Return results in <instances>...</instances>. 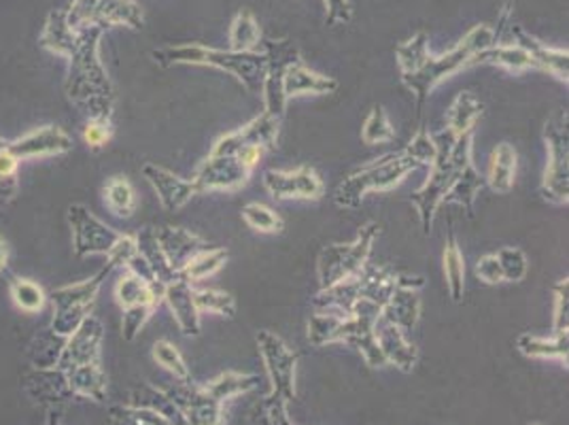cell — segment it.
Wrapping results in <instances>:
<instances>
[{"label": "cell", "instance_id": "cell-4", "mask_svg": "<svg viewBox=\"0 0 569 425\" xmlns=\"http://www.w3.org/2000/svg\"><path fill=\"white\" fill-rule=\"evenodd\" d=\"M151 58L158 67L170 69L174 65L191 67H213L237 77L238 83L244 86L249 95L261 96L263 77L268 71V56L258 51H232V49H213L207 46H174V48L153 49Z\"/></svg>", "mask_w": 569, "mask_h": 425}, {"label": "cell", "instance_id": "cell-23", "mask_svg": "<svg viewBox=\"0 0 569 425\" xmlns=\"http://www.w3.org/2000/svg\"><path fill=\"white\" fill-rule=\"evenodd\" d=\"M142 177L149 181V186L158 194L162 207L167 211L174 212L183 209L191 198L198 196V188L193 186V181L181 179L174 172H170L168 168L158 165L142 166Z\"/></svg>", "mask_w": 569, "mask_h": 425}, {"label": "cell", "instance_id": "cell-54", "mask_svg": "<svg viewBox=\"0 0 569 425\" xmlns=\"http://www.w3.org/2000/svg\"><path fill=\"white\" fill-rule=\"evenodd\" d=\"M569 281L561 279L555 285L552 294H555V324H552V334H563L568 332L569 319Z\"/></svg>", "mask_w": 569, "mask_h": 425}, {"label": "cell", "instance_id": "cell-38", "mask_svg": "<svg viewBox=\"0 0 569 425\" xmlns=\"http://www.w3.org/2000/svg\"><path fill=\"white\" fill-rule=\"evenodd\" d=\"M260 385L258 375H240V373H223L204 385V389L213 396L214 401L228 402L242 394L253 392Z\"/></svg>", "mask_w": 569, "mask_h": 425}, {"label": "cell", "instance_id": "cell-22", "mask_svg": "<svg viewBox=\"0 0 569 425\" xmlns=\"http://www.w3.org/2000/svg\"><path fill=\"white\" fill-rule=\"evenodd\" d=\"M423 285H426L423 277L398 275V287H396L391 300L387 303V307L382 308V317L389 319L391 324H396L400 330H412L421 315V300H419L417 291Z\"/></svg>", "mask_w": 569, "mask_h": 425}, {"label": "cell", "instance_id": "cell-47", "mask_svg": "<svg viewBox=\"0 0 569 425\" xmlns=\"http://www.w3.org/2000/svg\"><path fill=\"white\" fill-rule=\"evenodd\" d=\"M193 300L200 313H217L221 317L232 319L237 315V300L232 294L219 289H193Z\"/></svg>", "mask_w": 569, "mask_h": 425}, {"label": "cell", "instance_id": "cell-41", "mask_svg": "<svg viewBox=\"0 0 569 425\" xmlns=\"http://www.w3.org/2000/svg\"><path fill=\"white\" fill-rule=\"evenodd\" d=\"M104 194V202L111 209L113 215L118 217H132V212L137 211V196L134 188L130 186V181L126 177H111L107 181V186L102 189Z\"/></svg>", "mask_w": 569, "mask_h": 425}, {"label": "cell", "instance_id": "cell-11", "mask_svg": "<svg viewBox=\"0 0 569 425\" xmlns=\"http://www.w3.org/2000/svg\"><path fill=\"white\" fill-rule=\"evenodd\" d=\"M67 22L71 28L81 26H128L139 30L144 24L141 4L137 0H72L67 9Z\"/></svg>", "mask_w": 569, "mask_h": 425}, {"label": "cell", "instance_id": "cell-16", "mask_svg": "<svg viewBox=\"0 0 569 425\" xmlns=\"http://www.w3.org/2000/svg\"><path fill=\"white\" fill-rule=\"evenodd\" d=\"M164 392L179 406L188 425H223V404L214 401L204 387L179 380L164 387Z\"/></svg>", "mask_w": 569, "mask_h": 425}, {"label": "cell", "instance_id": "cell-2", "mask_svg": "<svg viewBox=\"0 0 569 425\" xmlns=\"http://www.w3.org/2000/svg\"><path fill=\"white\" fill-rule=\"evenodd\" d=\"M431 139L436 145V160L429 166L426 186L415 191L410 198V202L419 212L421 228L426 235L431 233L436 211L445 202V196L449 194L452 184L457 181V177L463 172L466 166L472 165L475 130L461 137H455L449 128H445L442 132L431 135Z\"/></svg>", "mask_w": 569, "mask_h": 425}, {"label": "cell", "instance_id": "cell-3", "mask_svg": "<svg viewBox=\"0 0 569 425\" xmlns=\"http://www.w3.org/2000/svg\"><path fill=\"white\" fill-rule=\"evenodd\" d=\"M102 338V322L94 315H88L83 324L69 336L53 366L69 380L74 398L94 402H104L107 398V375L100 364Z\"/></svg>", "mask_w": 569, "mask_h": 425}, {"label": "cell", "instance_id": "cell-43", "mask_svg": "<svg viewBox=\"0 0 569 425\" xmlns=\"http://www.w3.org/2000/svg\"><path fill=\"white\" fill-rule=\"evenodd\" d=\"M287 406L289 402L274 396V394H266L249 413V425H293L289 415H287Z\"/></svg>", "mask_w": 569, "mask_h": 425}, {"label": "cell", "instance_id": "cell-51", "mask_svg": "<svg viewBox=\"0 0 569 425\" xmlns=\"http://www.w3.org/2000/svg\"><path fill=\"white\" fill-rule=\"evenodd\" d=\"M496 258H498L503 281L521 284L522 279L527 277L529 261H527V256L522 254L521 249L503 247V249H499L498 254H496Z\"/></svg>", "mask_w": 569, "mask_h": 425}, {"label": "cell", "instance_id": "cell-40", "mask_svg": "<svg viewBox=\"0 0 569 425\" xmlns=\"http://www.w3.org/2000/svg\"><path fill=\"white\" fill-rule=\"evenodd\" d=\"M261 30L256 16L249 9L238 11L230 26V49L232 51H258L261 46Z\"/></svg>", "mask_w": 569, "mask_h": 425}, {"label": "cell", "instance_id": "cell-28", "mask_svg": "<svg viewBox=\"0 0 569 425\" xmlns=\"http://www.w3.org/2000/svg\"><path fill=\"white\" fill-rule=\"evenodd\" d=\"M283 88L284 96L289 100L293 96L332 95L338 90V81L328 75L310 71L302 60H298L284 72Z\"/></svg>", "mask_w": 569, "mask_h": 425}, {"label": "cell", "instance_id": "cell-5", "mask_svg": "<svg viewBox=\"0 0 569 425\" xmlns=\"http://www.w3.org/2000/svg\"><path fill=\"white\" fill-rule=\"evenodd\" d=\"M493 43H496V34H493L491 26H475L449 53L431 56V51H429L419 71L402 77L403 86L415 95L417 118L421 119V116H423L429 92L440 81L449 79L455 72H459L466 67H472L476 56L480 51L491 48Z\"/></svg>", "mask_w": 569, "mask_h": 425}, {"label": "cell", "instance_id": "cell-10", "mask_svg": "<svg viewBox=\"0 0 569 425\" xmlns=\"http://www.w3.org/2000/svg\"><path fill=\"white\" fill-rule=\"evenodd\" d=\"M261 51L268 56V71L263 77V86H261V98H263V113H268L270 118H284L287 111V96H284V72L287 69L302 60L298 48L289 41V39H261Z\"/></svg>", "mask_w": 569, "mask_h": 425}, {"label": "cell", "instance_id": "cell-57", "mask_svg": "<svg viewBox=\"0 0 569 425\" xmlns=\"http://www.w3.org/2000/svg\"><path fill=\"white\" fill-rule=\"evenodd\" d=\"M476 275H478V277H480V281H485V284H503V275H501V268H499V261L498 258H496V254L482 256L480 260L476 261Z\"/></svg>", "mask_w": 569, "mask_h": 425}, {"label": "cell", "instance_id": "cell-21", "mask_svg": "<svg viewBox=\"0 0 569 425\" xmlns=\"http://www.w3.org/2000/svg\"><path fill=\"white\" fill-rule=\"evenodd\" d=\"M24 392L43 408H62L74 401L71 385L58 368H32L22 378Z\"/></svg>", "mask_w": 569, "mask_h": 425}, {"label": "cell", "instance_id": "cell-37", "mask_svg": "<svg viewBox=\"0 0 569 425\" xmlns=\"http://www.w3.org/2000/svg\"><path fill=\"white\" fill-rule=\"evenodd\" d=\"M69 338H60L53 332L46 330L39 332L26 349V357L32 364V368H53L58 357L62 354L64 345Z\"/></svg>", "mask_w": 569, "mask_h": 425}, {"label": "cell", "instance_id": "cell-34", "mask_svg": "<svg viewBox=\"0 0 569 425\" xmlns=\"http://www.w3.org/2000/svg\"><path fill=\"white\" fill-rule=\"evenodd\" d=\"M482 111H485V105L472 92H461L452 100L449 116H447V128L455 137L472 132L476 121L482 118Z\"/></svg>", "mask_w": 569, "mask_h": 425}, {"label": "cell", "instance_id": "cell-36", "mask_svg": "<svg viewBox=\"0 0 569 425\" xmlns=\"http://www.w3.org/2000/svg\"><path fill=\"white\" fill-rule=\"evenodd\" d=\"M487 179L480 177V172L476 170L475 162L466 166L463 172L457 177V181L452 184L449 194L445 196V202H455L459 207H463L468 217H475V200L478 191L485 188Z\"/></svg>", "mask_w": 569, "mask_h": 425}, {"label": "cell", "instance_id": "cell-29", "mask_svg": "<svg viewBox=\"0 0 569 425\" xmlns=\"http://www.w3.org/2000/svg\"><path fill=\"white\" fill-rule=\"evenodd\" d=\"M496 65L501 69H508L512 72L529 71V69H538L536 60L531 58V53L527 49L519 46L517 41H512L510 37H501L493 46L485 51H480L475 58V65Z\"/></svg>", "mask_w": 569, "mask_h": 425}, {"label": "cell", "instance_id": "cell-1", "mask_svg": "<svg viewBox=\"0 0 569 425\" xmlns=\"http://www.w3.org/2000/svg\"><path fill=\"white\" fill-rule=\"evenodd\" d=\"M104 28H71L67 9H53L41 32L39 46L69 60L64 92L88 119H111L116 109V88L100 60V39Z\"/></svg>", "mask_w": 569, "mask_h": 425}, {"label": "cell", "instance_id": "cell-32", "mask_svg": "<svg viewBox=\"0 0 569 425\" xmlns=\"http://www.w3.org/2000/svg\"><path fill=\"white\" fill-rule=\"evenodd\" d=\"M517 347L527 357H536V359H563V362H568V332L552 334L550 338L533 336V334H521L519 340H517Z\"/></svg>", "mask_w": 569, "mask_h": 425}, {"label": "cell", "instance_id": "cell-12", "mask_svg": "<svg viewBox=\"0 0 569 425\" xmlns=\"http://www.w3.org/2000/svg\"><path fill=\"white\" fill-rule=\"evenodd\" d=\"M380 313H382V308L377 307L375 303L359 300L353 308V315L342 317L340 328H338V343H347V345L356 347L370 368L387 366V359L380 352L377 334H375V324H377Z\"/></svg>", "mask_w": 569, "mask_h": 425}, {"label": "cell", "instance_id": "cell-6", "mask_svg": "<svg viewBox=\"0 0 569 425\" xmlns=\"http://www.w3.org/2000/svg\"><path fill=\"white\" fill-rule=\"evenodd\" d=\"M419 165L406 151H391L380 156L379 160L361 166L349 175L333 194V200L340 209H359L368 191H387L400 186L403 177Z\"/></svg>", "mask_w": 569, "mask_h": 425}, {"label": "cell", "instance_id": "cell-26", "mask_svg": "<svg viewBox=\"0 0 569 425\" xmlns=\"http://www.w3.org/2000/svg\"><path fill=\"white\" fill-rule=\"evenodd\" d=\"M164 291H167V285L162 281H144L139 275L123 270L121 279L116 285V300L121 310L137 307H149L156 310L164 300Z\"/></svg>", "mask_w": 569, "mask_h": 425}, {"label": "cell", "instance_id": "cell-24", "mask_svg": "<svg viewBox=\"0 0 569 425\" xmlns=\"http://www.w3.org/2000/svg\"><path fill=\"white\" fill-rule=\"evenodd\" d=\"M375 334L379 343L380 352L385 355L387 364L398 366L402 373H412L417 362H419V352L415 345L406 340V332L400 330L396 324L382 317L380 313L377 324H375Z\"/></svg>", "mask_w": 569, "mask_h": 425}, {"label": "cell", "instance_id": "cell-19", "mask_svg": "<svg viewBox=\"0 0 569 425\" xmlns=\"http://www.w3.org/2000/svg\"><path fill=\"white\" fill-rule=\"evenodd\" d=\"M279 119L261 113L249 123H244L237 132H230L214 142L211 156H237L238 149H242L244 145H260L263 149H274L279 141Z\"/></svg>", "mask_w": 569, "mask_h": 425}, {"label": "cell", "instance_id": "cell-25", "mask_svg": "<svg viewBox=\"0 0 569 425\" xmlns=\"http://www.w3.org/2000/svg\"><path fill=\"white\" fill-rule=\"evenodd\" d=\"M156 237H158V243H160L167 260L177 273H181L193 256L209 249V243L204 238L193 235L186 228H172V226L156 228Z\"/></svg>", "mask_w": 569, "mask_h": 425}, {"label": "cell", "instance_id": "cell-27", "mask_svg": "<svg viewBox=\"0 0 569 425\" xmlns=\"http://www.w3.org/2000/svg\"><path fill=\"white\" fill-rule=\"evenodd\" d=\"M164 303L170 308L179 330L188 336L200 334V310L193 300V287L183 277H177L174 281L167 285Z\"/></svg>", "mask_w": 569, "mask_h": 425}, {"label": "cell", "instance_id": "cell-56", "mask_svg": "<svg viewBox=\"0 0 569 425\" xmlns=\"http://www.w3.org/2000/svg\"><path fill=\"white\" fill-rule=\"evenodd\" d=\"M328 26H345L353 18V7L349 0H323Z\"/></svg>", "mask_w": 569, "mask_h": 425}, {"label": "cell", "instance_id": "cell-46", "mask_svg": "<svg viewBox=\"0 0 569 425\" xmlns=\"http://www.w3.org/2000/svg\"><path fill=\"white\" fill-rule=\"evenodd\" d=\"M9 291H11V298H13L16 307L22 308L24 313H30V315L39 313L48 303V296L41 289V285L32 284L28 279H11Z\"/></svg>", "mask_w": 569, "mask_h": 425}, {"label": "cell", "instance_id": "cell-18", "mask_svg": "<svg viewBox=\"0 0 569 425\" xmlns=\"http://www.w3.org/2000/svg\"><path fill=\"white\" fill-rule=\"evenodd\" d=\"M251 177V170L238 162L234 156H211L198 166L193 175V186L198 194L204 191H221V189H238L247 186Z\"/></svg>", "mask_w": 569, "mask_h": 425}, {"label": "cell", "instance_id": "cell-7", "mask_svg": "<svg viewBox=\"0 0 569 425\" xmlns=\"http://www.w3.org/2000/svg\"><path fill=\"white\" fill-rule=\"evenodd\" d=\"M380 226L377 221H368L359 228L357 238L349 245H330L319 254L317 260V275L321 289L340 284L349 277L357 275L372 254V245L379 237Z\"/></svg>", "mask_w": 569, "mask_h": 425}, {"label": "cell", "instance_id": "cell-15", "mask_svg": "<svg viewBox=\"0 0 569 425\" xmlns=\"http://www.w3.org/2000/svg\"><path fill=\"white\" fill-rule=\"evenodd\" d=\"M69 224L72 228V251L77 258L109 256L121 237L111 226L102 224L83 205L69 207Z\"/></svg>", "mask_w": 569, "mask_h": 425}, {"label": "cell", "instance_id": "cell-33", "mask_svg": "<svg viewBox=\"0 0 569 425\" xmlns=\"http://www.w3.org/2000/svg\"><path fill=\"white\" fill-rule=\"evenodd\" d=\"M137 247H139L142 260L149 264V268L158 277V281L168 285L179 277V273L170 266V261L167 260V256L158 243L156 228H142L141 233L137 235Z\"/></svg>", "mask_w": 569, "mask_h": 425}, {"label": "cell", "instance_id": "cell-64", "mask_svg": "<svg viewBox=\"0 0 569 425\" xmlns=\"http://www.w3.org/2000/svg\"><path fill=\"white\" fill-rule=\"evenodd\" d=\"M293 425H296V424H293Z\"/></svg>", "mask_w": 569, "mask_h": 425}, {"label": "cell", "instance_id": "cell-31", "mask_svg": "<svg viewBox=\"0 0 569 425\" xmlns=\"http://www.w3.org/2000/svg\"><path fill=\"white\" fill-rule=\"evenodd\" d=\"M515 175H517V151L510 142H499L491 154L487 184L498 194H508L515 188Z\"/></svg>", "mask_w": 569, "mask_h": 425}, {"label": "cell", "instance_id": "cell-9", "mask_svg": "<svg viewBox=\"0 0 569 425\" xmlns=\"http://www.w3.org/2000/svg\"><path fill=\"white\" fill-rule=\"evenodd\" d=\"M546 165L540 194L552 205H568L569 200V128L568 111H559L545 123Z\"/></svg>", "mask_w": 569, "mask_h": 425}, {"label": "cell", "instance_id": "cell-55", "mask_svg": "<svg viewBox=\"0 0 569 425\" xmlns=\"http://www.w3.org/2000/svg\"><path fill=\"white\" fill-rule=\"evenodd\" d=\"M139 254V247H137V237H130V235H121L118 238V243L113 245V249L109 251L107 260L111 268H128V264L134 260V256Z\"/></svg>", "mask_w": 569, "mask_h": 425}, {"label": "cell", "instance_id": "cell-53", "mask_svg": "<svg viewBox=\"0 0 569 425\" xmlns=\"http://www.w3.org/2000/svg\"><path fill=\"white\" fill-rule=\"evenodd\" d=\"M113 137L111 119H88L83 126V141L90 149H102L107 147Z\"/></svg>", "mask_w": 569, "mask_h": 425}, {"label": "cell", "instance_id": "cell-39", "mask_svg": "<svg viewBox=\"0 0 569 425\" xmlns=\"http://www.w3.org/2000/svg\"><path fill=\"white\" fill-rule=\"evenodd\" d=\"M228 258H230V251L223 249V247L204 249L186 264V268L179 273V277H183L191 285L196 281H202V279H209L226 266Z\"/></svg>", "mask_w": 569, "mask_h": 425}, {"label": "cell", "instance_id": "cell-8", "mask_svg": "<svg viewBox=\"0 0 569 425\" xmlns=\"http://www.w3.org/2000/svg\"><path fill=\"white\" fill-rule=\"evenodd\" d=\"M111 266L107 264L98 275L83 284L67 285L56 291H51L48 298L53 305V319L49 324V332H53L60 338H69L77 330L88 315H92L96 296L104 279L111 275Z\"/></svg>", "mask_w": 569, "mask_h": 425}, {"label": "cell", "instance_id": "cell-44", "mask_svg": "<svg viewBox=\"0 0 569 425\" xmlns=\"http://www.w3.org/2000/svg\"><path fill=\"white\" fill-rule=\"evenodd\" d=\"M109 419L113 425H172L164 415L132 404H118L109 408Z\"/></svg>", "mask_w": 569, "mask_h": 425}, {"label": "cell", "instance_id": "cell-45", "mask_svg": "<svg viewBox=\"0 0 569 425\" xmlns=\"http://www.w3.org/2000/svg\"><path fill=\"white\" fill-rule=\"evenodd\" d=\"M340 322H342V315H336V313H315L310 315L309 319V343L315 347H326V345H332L338 343V328H340Z\"/></svg>", "mask_w": 569, "mask_h": 425}, {"label": "cell", "instance_id": "cell-20", "mask_svg": "<svg viewBox=\"0 0 569 425\" xmlns=\"http://www.w3.org/2000/svg\"><path fill=\"white\" fill-rule=\"evenodd\" d=\"M72 137L58 126H43L16 141L7 142V151L16 156L20 162L30 158H46V156H62L72 151Z\"/></svg>", "mask_w": 569, "mask_h": 425}, {"label": "cell", "instance_id": "cell-52", "mask_svg": "<svg viewBox=\"0 0 569 425\" xmlns=\"http://www.w3.org/2000/svg\"><path fill=\"white\" fill-rule=\"evenodd\" d=\"M403 151L419 165L429 166L433 165V160H436V145H433V139H431V132H427V130H419L417 135H415V139L408 142L406 147H403Z\"/></svg>", "mask_w": 569, "mask_h": 425}, {"label": "cell", "instance_id": "cell-14", "mask_svg": "<svg viewBox=\"0 0 569 425\" xmlns=\"http://www.w3.org/2000/svg\"><path fill=\"white\" fill-rule=\"evenodd\" d=\"M510 4H506L501 18H499L498 30H493L496 41L501 37H510L512 41H517L519 46L527 49L531 53V58L538 65V71L550 72L552 77H557L559 81H563L568 86L569 81V53L568 49L548 48L542 41H538L536 37H531L529 32H525L519 26L510 22Z\"/></svg>", "mask_w": 569, "mask_h": 425}, {"label": "cell", "instance_id": "cell-13", "mask_svg": "<svg viewBox=\"0 0 569 425\" xmlns=\"http://www.w3.org/2000/svg\"><path fill=\"white\" fill-rule=\"evenodd\" d=\"M261 359L270 378V394L287 402L296 401V364L298 357L274 332L261 330L256 336Z\"/></svg>", "mask_w": 569, "mask_h": 425}, {"label": "cell", "instance_id": "cell-42", "mask_svg": "<svg viewBox=\"0 0 569 425\" xmlns=\"http://www.w3.org/2000/svg\"><path fill=\"white\" fill-rule=\"evenodd\" d=\"M429 53V37L427 32H417L412 34L408 41H403L396 49V56H398V67H400V75H412L415 71L421 69L423 60Z\"/></svg>", "mask_w": 569, "mask_h": 425}, {"label": "cell", "instance_id": "cell-60", "mask_svg": "<svg viewBox=\"0 0 569 425\" xmlns=\"http://www.w3.org/2000/svg\"><path fill=\"white\" fill-rule=\"evenodd\" d=\"M46 425H62V408H49Z\"/></svg>", "mask_w": 569, "mask_h": 425}, {"label": "cell", "instance_id": "cell-48", "mask_svg": "<svg viewBox=\"0 0 569 425\" xmlns=\"http://www.w3.org/2000/svg\"><path fill=\"white\" fill-rule=\"evenodd\" d=\"M153 359L168 370L172 377L177 378V380H191L190 368H188V364H186V359H183V355L179 354V349L172 345V343H168V340H158L156 345H153Z\"/></svg>", "mask_w": 569, "mask_h": 425}, {"label": "cell", "instance_id": "cell-61", "mask_svg": "<svg viewBox=\"0 0 569 425\" xmlns=\"http://www.w3.org/2000/svg\"><path fill=\"white\" fill-rule=\"evenodd\" d=\"M7 268V247H4V240L0 237V270Z\"/></svg>", "mask_w": 569, "mask_h": 425}, {"label": "cell", "instance_id": "cell-63", "mask_svg": "<svg viewBox=\"0 0 569 425\" xmlns=\"http://www.w3.org/2000/svg\"><path fill=\"white\" fill-rule=\"evenodd\" d=\"M531 425H540V424H531Z\"/></svg>", "mask_w": 569, "mask_h": 425}, {"label": "cell", "instance_id": "cell-17", "mask_svg": "<svg viewBox=\"0 0 569 425\" xmlns=\"http://www.w3.org/2000/svg\"><path fill=\"white\" fill-rule=\"evenodd\" d=\"M263 188L277 200H319L326 191L323 179L319 172L309 166H300L296 170H266L263 172Z\"/></svg>", "mask_w": 569, "mask_h": 425}, {"label": "cell", "instance_id": "cell-59", "mask_svg": "<svg viewBox=\"0 0 569 425\" xmlns=\"http://www.w3.org/2000/svg\"><path fill=\"white\" fill-rule=\"evenodd\" d=\"M18 170H20V160L11 156L7 147L0 149V179H18Z\"/></svg>", "mask_w": 569, "mask_h": 425}, {"label": "cell", "instance_id": "cell-30", "mask_svg": "<svg viewBox=\"0 0 569 425\" xmlns=\"http://www.w3.org/2000/svg\"><path fill=\"white\" fill-rule=\"evenodd\" d=\"M128 404L151 408V411L164 415L172 425H188L183 413L179 411V406L172 402V398L168 396L167 392L160 389V387H153V385H149V383H137V385L130 389V402H128Z\"/></svg>", "mask_w": 569, "mask_h": 425}, {"label": "cell", "instance_id": "cell-58", "mask_svg": "<svg viewBox=\"0 0 569 425\" xmlns=\"http://www.w3.org/2000/svg\"><path fill=\"white\" fill-rule=\"evenodd\" d=\"M263 151H266V149L260 147V145H244L242 149H238V154L234 158H237L238 162L244 166L247 170H253V168L258 166V162H260Z\"/></svg>", "mask_w": 569, "mask_h": 425}, {"label": "cell", "instance_id": "cell-62", "mask_svg": "<svg viewBox=\"0 0 569 425\" xmlns=\"http://www.w3.org/2000/svg\"><path fill=\"white\" fill-rule=\"evenodd\" d=\"M7 142L9 141H2V139H0V149H4V147H7Z\"/></svg>", "mask_w": 569, "mask_h": 425}, {"label": "cell", "instance_id": "cell-49", "mask_svg": "<svg viewBox=\"0 0 569 425\" xmlns=\"http://www.w3.org/2000/svg\"><path fill=\"white\" fill-rule=\"evenodd\" d=\"M242 219L258 233H266V235H272V233H283L284 224L283 219L272 211L270 207L260 205V202H251V205H244L242 207Z\"/></svg>", "mask_w": 569, "mask_h": 425}, {"label": "cell", "instance_id": "cell-35", "mask_svg": "<svg viewBox=\"0 0 569 425\" xmlns=\"http://www.w3.org/2000/svg\"><path fill=\"white\" fill-rule=\"evenodd\" d=\"M445 277H447V287H449L452 303L459 305L466 296V264H463V256H461L452 226L445 243Z\"/></svg>", "mask_w": 569, "mask_h": 425}, {"label": "cell", "instance_id": "cell-50", "mask_svg": "<svg viewBox=\"0 0 569 425\" xmlns=\"http://www.w3.org/2000/svg\"><path fill=\"white\" fill-rule=\"evenodd\" d=\"M361 139L366 145H379V142H389L396 139V130L391 128L387 113L380 105L372 107L370 116L366 118V123L361 128Z\"/></svg>", "mask_w": 569, "mask_h": 425}]
</instances>
